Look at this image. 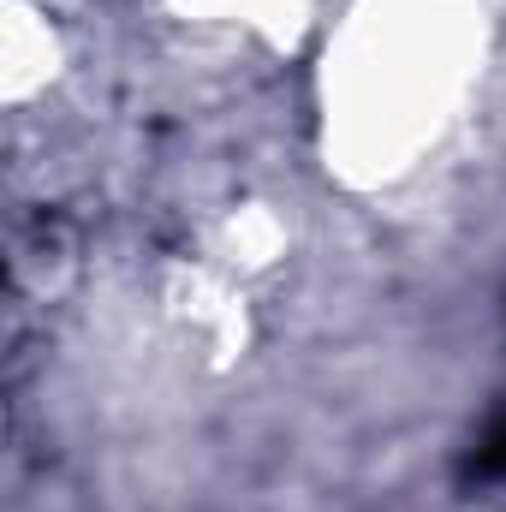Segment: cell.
I'll return each instance as SVG.
<instances>
[{
	"mask_svg": "<svg viewBox=\"0 0 506 512\" xmlns=\"http://www.w3.org/2000/svg\"><path fill=\"white\" fill-rule=\"evenodd\" d=\"M471 477H483V483H506V417L483 429V441H477V453H471Z\"/></svg>",
	"mask_w": 506,
	"mask_h": 512,
	"instance_id": "cell-1",
	"label": "cell"
}]
</instances>
